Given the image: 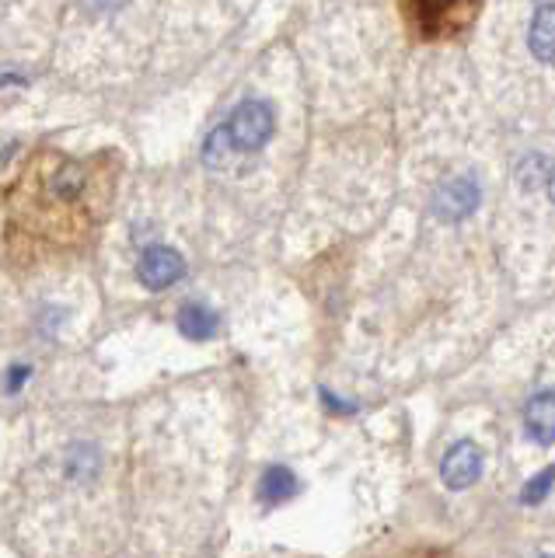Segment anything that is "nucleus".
Returning a JSON list of instances; mask_svg holds the SVG:
<instances>
[{
  "label": "nucleus",
  "instance_id": "6e6552de",
  "mask_svg": "<svg viewBox=\"0 0 555 558\" xmlns=\"http://www.w3.org/2000/svg\"><path fill=\"white\" fill-rule=\"evenodd\" d=\"M528 49L534 60L555 63V4H538L528 28Z\"/></svg>",
  "mask_w": 555,
  "mask_h": 558
},
{
  "label": "nucleus",
  "instance_id": "20e7f679",
  "mask_svg": "<svg viewBox=\"0 0 555 558\" xmlns=\"http://www.w3.org/2000/svg\"><path fill=\"white\" fill-rule=\"evenodd\" d=\"M182 272H185V262L176 248H168V244H150V248L141 255V262H136V276H141V283L147 290L176 287Z\"/></svg>",
  "mask_w": 555,
  "mask_h": 558
},
{
  "label": "nucleus",
  "instance_id": "7ed1b4c3",
  "mask_svg": "<svg viewBox=\"0 0 555 558\" xmlns=\"http://www.w3.org/2000/svg\"><path fill=\"white\" fill-rule=\"evenodd\" d=\"M482 203V192H479V182L472 174H458V179H450L437 189V196H433V214L441 220H464L468 214H475Z\"/></svg>",
  "mask_w": 555,
  "mask_h": 558
},
{
  "label": "nucleus",
  "instance_id": "39448f33",
  "mask_svg": "<svg viewBox=\"0 0 555 558\" xmlns=\"http://www.w3.org/2000/svg\"><path fill=\"white\" fill-rule=\"evenodd\" d=\"M406 14L415 17L423 35H447L455 28H464L472 17L479 14V8L472 4H409Z\"/></svg>",
  "mask_w": 555,
  "mask_h": 558
},
{
  "label": "nucleus",
  "instance_id": "f8f14e48",
  "mask_svg": "<svg viewBox=\"0 0 555 558\" xmlns=\"http://www.w3.org/2000/svg\"><path fill=\"white\" fill-rule=\"evenodd\" d=\"M67 468H71V475H92V471L98 468V453L95 447H74L71 450V461H67Z\"/></svg>",
  "mask_w": 555,
  "mask_h": 558
},
{
  "label": "nucleus",
  "instance_id": "9d476101",
  "mask_svg": "<svg viewBox=\"0 0 555 558\" xmlns=\"http://www.w3.org/2000/svg\"><path fill=\"white\" fill-rule=\"evenodd\" d=\"M293 493H298V478L290 475L287 468H269L266 475H263V482H258V496H263L266 502H283V499H290Z\"/></svg>",
  "mask_w": 555,
  "mask_h": 558
},
{
  "label": "nucleus",
  "instance_id": "9b49d317",
  "mask_svg": "<svg viewBox=\"0 0 555 558\" xmlns=\"http://www.w3.org/2000/svg\"><path fill=\"white\" fill-rule=\"evenodd\" d=\"M552 485H555V468H542L538 475L520 488V502L524 506H538V502H545L548 493H552Z\"/></svg>",
  "mask_w": 555,
  "mask_h": 558
},
{
  "label": "nucleus",
  "instance_id": "ddd939ff",
  "mask_svg": "<svg viewBox=\"0 0 555 558\" xmlns=\"http://www.w3.org/2000/svg\"><path fill=\"white\" fill-rule=\"evenodd\" d=\"M548 168H552V165H545L542 157H531V161L520 165V182H524V189L545 185V179H548Z\"/></svg>",
  "mask_w": 555,
  "mask_h": 558
},
{
  "label": "nucleus",
  "instance_id": "f03ea898",
  "mask_svg": "<svg viewBox=\"0 0 555 558\" xmlns=\"http://www.w3.org/2000/svg\"><path fill=\"white\" fill-rule=\"evenodd\" d=\"M224 130H228L234 147H241V150H258L273 136V112H269V105H263V101L238 105L231 122Z\"/></svg>",
  "mask_w": 555,
  "mask_h": 558
},
{
  "label": "nucleus",
  "instance_id": "2eb2a0df",
  "mask_svg": "<svg viewBox=\"0 0 555 558\" xmlns=\"http://www.w3.org/2000/svg\"><path fill=\"white\" fill-rule=\"evenodd\" d=\"M545 185H548V196L555 199V165L548 168V179H545Z\"/></svg>",
  "mask_w": 555,
  "mask_h": 558
},
{
  "label": "nucleus",
  "instance_id": "f257e3e1",
  "mask_svg": "<svg viewBox=\"0 0 555 558\" xmlns=\"http://www.w3.org/2000/svg\"><path fill=\"white\" fill-rule=\"evenodd\" d=\"M116 171L101 157L77 161L39 150L8 189V238L22 248H77L106 217Z\"/></svg>",
  "mask_w": 555,
  "mask_h": 558
},
{
  "label": "nucleus",
  "instance_id": "423d86ee",
  "mask_svg": "<svg viewBox=\"0 0 555 558\" xmlns=\"http://www.w3.org/2000/svg\"><path fill=\"white\" fill-rule=\"evenodd\" d=\"M482 475V450L472 444V440H461L455 444L441 461V478L447 488H455V493H461V488H472Z\"/></svg>",
  "mask_w": 555,
  "mask_h": 558
},
{
  "label": "nucleus",
  "instance_id": "0eeeda50",
  "mask_svg": "<svg viewBox=\"0 0 555 558\" xmlns=\"http://www.w3.org/2000/svg\"><path fill=\"white\" fill-rule=\"evenodd\" d=\"M524 429L534 444H555V391H542L528 401L524 409Z\"/></svg>",
  "mask_w": 555,
  "mask_h": 558
},
{
  "label": "nucleus",
  "instance_id": "4468645a",
  "mask_svg": "<svg viewBox=\"0 0 555 558\" xmlns=\"http://www.w3.org/2000/svg\"><path fill=\"white\" fill-rule=\"evenodd\" d=\"M25 377H28V366H11V371H8V391H19L25 384Z\"/></svg>",
  "mask_w": 555,
  "mask_h": 558
},
{
  "label": "nucleus",
  "instance_id": "1a4fd4ad",
  "mask_svg": "<svg viewBox=\"0 0 555 558\" xmlns=\"http://www.w3.org/2000/svg\"><path fill=\"white\" fill-rule=\"evenodd\" d=\"M179 331H182L185 339H193V342L210 339L214 331H217V314L206 304H185L179 311Z\"/></svg>",
  "mask_w": 555,
  "mask_h": 558
},
{
  "label": "nucleus",
  "instance_id": "dca6fc26",
  "mask_svg": "<svg viewBox=\"0 0 555 558\" xmlns=\"http://www.w3.org/2000/svg\"><path fill=\"white\" fill-rule=\"evenodd\" d=\"M545 558H555V555H545Z\"/></svg>",
  "mask_w": 555,
  "mask_h": 558
}]
</instances>
